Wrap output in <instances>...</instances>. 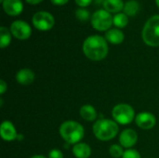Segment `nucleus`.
Wrapping results in <instances>:
<instances>
[{
    "instance_id": "obj_1",
    "label": "nucleus",
    "mask_w": 159,
    "mask_h": 158,
    "mask_svg": "<svg viewBox=\"0 0 159 158\" xmlns=\"http://www.w3.org/2000/svg\"><path fill=\"white\" fill-rule=\"evenodd\" d=\"M83 51L89 60L101 61L108 54V45L102 36L91 35L85 40Z\"/></svg>"
},
{
    "instance_id": "obj_2",
    "label": "nucleus",
    "mask_w": 159,
    "mask_h": 158,
    "mask_svg": "<svg viewBox=\"0 0 159 158\" xmlns=\"http://www.w3.org/2000/svg\"><path fill=\"white\" fill-rule=\"evenodd\" d=\"M61 138L70 144H76L84 138V128L77 122L66 121L60 127Z\"/></svg>"
},
{
    "instance_id": "obj_3",
    "label": "nucleus",
    "mask_w": 159,
    "mask_h": 158,
    "mask_svg": "<svg viewBox=\"0 0 159 158\" xmlns=\"http://www.w3.org/2000/svg\"><path fill=\"white\" fill-rule=\"evenodd\" d=\"M93 133L100 141H110L117 135L118 126L110 119H99L93 125Z\"/></svg>"
},
{
    "instance_id": "obj_4",
    "label": "nucleus",
    "mask_w": 159,
    "mask_h": 158,
    "mask_svg": "<svg viewBox=\"0 0 159 158\" xmlns=\"http://www.w3.org/2000/svg\"><path fill=\"white\" fill-rule=\"evenodd\" d=\"M143 39L150 47L159 46V15L151 17L143 30Z\"/></svg>"
},
{
    "instance_id": "obj_5",
    "label": "nucleus",
    "mask_w": 159,
    "mask_h": 158,
    "mask_svg": "<svg viewBox=\"0 0 159 158\" xmlns=\"http://www.w3.org/2000/svg\"><path fill=\"white\" fill-rule=\"evenodd\" d=\"M112 115L116 123H119L121 125H128L133 121L135 111L129 104L119 103L114 107Z\"/></svg>"
},
{
    "instance_id": "obj_6",
    "label": "nucleus",
    "mask_w": 159,
    "mask_h": 158,
    "mask_svg": "<svg viewBox=\"0 0 159 158\" xmlns=\"http://www.w3.org/2000/svg\"><path fill=\"white\" fill-rule=\"evenodd\" d=\"M114 22V18L110 12L105 9H99L93 13L91 17V24L98 31H105L109 29Z\"/></svg>"
},
{
    "instance_id": "obj_7",
    "label": "nucleus",
    "mask_w": 159,
    "mask_h": 158,
    "mask_svg": "<svg viewBox=\"0 0 159 158\" xmlns=\"http://www.w3.org/2000/svg\"><path fill=\"white\" fill-rule=\"evenodd\" d=\"M33 24L40 31L50 30L54 25V17L47 11H39L34 15Z\"/></svg>"
},
{
    "instance_id": "obj_8",
    "label": "nucleus",
    "mask_w": 159,
    "mask_h": 158,
    "mask_svg": "<svg viewBox=\"0 0 159 158\" xmlns=\"http://www.w3.org/2000/svg\"><path fill=\"white\" fill-rule=\"evenodd\" d=\"M11 34L18 39L25 40L28 39L31 35L32 30L29 24L22 20H15L10 26Z\"/></svg>"
},
{
    "instance_id": "obj_9",
    "label": "nucleus",
    "mask_w": 159,
    "mask_h": 158,
    "mask_svg": "<svg viewBox=\"0 0 159 158\" xmlns=\"http://www.w3.org/2000/svg\"><path fill=\"white\" fill-rule=\"evenodd\" d=\"M135 122L137 126L143 129H151L155 127L157 119L153 114L148 112H143L135 117Z\"/></svg>"
},
{
    "instance_id": "obj_10",
    "label": "nucleus",
    "mask_w": 159,
    "mask_h": 158,
    "mask_svg": "<svg viewBox=\"0 0 159 158\" xmlns=\"http://www.w3.org/2000/svg\"><path fill=\"white\" fill-rule=\"evenodd\" d=\"M137 141H138L137 132L131 129L123 130L119 136V142H120L121 146L125 147V148L130 149L132 146H134L136 144Z\"/></svg>"
},
{
    "instance_id": "obj_11",
    "label": "nucleus",
    "mask_w": 159,
    "mask_h": 158,
    "mask_svg": "<svg viewBox=\"0 0 159 158\" xmlns=\"http://www.w3.org/2000/svg\"><path fill=\"white\" fill-rule=\"evenodd\" d=\"M0 134H1L2 139L7 142H11L18 137L14 125L9 121H4L1 124Z\"/></svg>"
},
{
    "instance_id": "obj_12",
    "label": "nucleus",
    "mask_w": 159,
    "mask_h": 158,
    "mask_svg": "<svg viewBox=\"0 0 159 158\" xmlns=\"http://www.w3.org/2000/svg\"><path fill=\"white\" fill-rule=\"evenodd\" d=\"M3 8L7 14L10 16H17L22 11L23 6L20 0H4Z\"/></svg>"
},
{
    "instance_id": "obj_13",
    "label": "nucleus",
    "mask_w": 159,
    "mask_h": 158,
    "mask_svg": "<svg viewBox=\"0 0 159 158\" xmlns=\"http://www.w3.org/2000/svg\"><path fill=\"white\" fill-rule=\"evenodd\" d=\"M16 80L20 85H23V86L30 85L34 80V74L30 69H21L17 73Z\"/></svg>"
},
{
    "instance_id": "obj_14",
    "label": "nucleus",
    "mask_w": 159,
    "mask_h": 158,
    "mask_svg": "<svg viewBox=\"0 0 159 158\" xmlns=\"http://www.w3.org/2000/svg\"><path fill=\"white\" fill-rule=\"evenodd\" d=\"M73 154L76 158H89L91 155V148L87 143L78 142L73 147Z\"/></svg>"
},
{
    "instance_id": "obj_15",
    "label": "nucleus",
    "mask_w": 159,
    "mask_h": 158,
    "mask_svg": "<svg viewBox=\"0 0 159 158\" xmlns=\"http://www.w3.org/2000/svg\"><path fill=\"white\" fill-rule=\"evenodd\" d=\"M80 116L86 121H94L97 118V112L90 104H85L80 108Z\"/></svg>"
},
{
    "instance_id": "obj_16",
    "label": "nucleus",
    "mask_w": 159,
    "mask_h": 158,
    "mask_svg": "<svg viewBox=\"0 0 159 158\" xmlns=\"http://www.w3.org/2000/svg\"><path fill=\"white\" fill-rule=\"evenodd\" d=\"M105 38L112 44L118 45L124 40V34L118 29H111L105 34Z\"/></svg>"
},
{
    "instance_id": "obj_17",
    "label": "nucleus",
    "mask_w": 159,
    "mask_h": 158,
    "mask_svg": "<svg viewBox=\"0 0 159 158\" xmlns=\"http://www.w3.org/2000/svg\"><path fill=\"white\" fill-rule=\"evenodd\" d=\"M124 3L122 0H104L103 7L108 12H118L124 9Z\"/></svg>"
},
{
    "instance_id": "obj_18",
    "label": "nucleus",
    "mask_w": 159,
    "mask_h": 158,
    "mask_svg": "<svg viewBox=\"0 0 159 158\" xmlns=\"http://www.w3.org/2000/svg\"><path fill=\"white\" fill-rule=\"evenodd\" d=\"M11 41V35L8 32V30L5 27L2 26L0 27V47L1 48H5L9 45Z\"/></svg>"
},
{
    "instance_id": "obj_19",
    "label": "nucleus",
    "mask_w": 159,
    "mask_h": 158,
    "mask_svg": "<svg viewBox=\"0 0 159 158\" xmlns=\"http://www.w3.org/2000/svg\"><path fill=\"white\" fill-rule=\"evenodd\" d=\"M139 3L136 2V1H128L125 6H124V12L126 15H129V16H134L138 10H139Z\"/></svg>"
},
{
    "instance_id": "obj_20",
    "label": "nucleus",
    "mask_w": 159,
    "mask_h": 158,
    "mask_svg": "<svg viewBox=\"0 0 159 158\" xmlns=\"http://www.w3.org/2000/svg\"><path fill=\"white\" fill-rule=\"evenodd\" d=\"M128 17L125 13H118L114 17V23L116 27L123 28L128 24Z\"/></svg>"
},
{
    "instance_id": "obj_21",
    "label": "nucleus",
    "mask_w": 159,
    "mask_h": 158,
    "mask_svg": "<svg viewBox=\"0 0 159 158\" xmlns=\"http://www.w3.org/2000/svg\"><path fill=\"white\" fill-rule=\"evenodd\" d=\"M124 152H125V151H123L122 146H119V145H117V144L112 145V146L110 147V149H109L110 155H111L114 158L122 157L123 155H124Z\"/></svg>"
},
{
    "instance_id": "obj_22",
    "label": "nucleus",
    "mask_w": 159,
    "mask_h": 158,
    "mask_svg": "<svg viewBox=\"0 0 159 158\" xmlns=\"http://www.w3.org/2000/svg\"><path fill=\"white\" fill-rule=\"evenodd\" d=\"M75 15H76V18L79 20H87L89 19V11L87 9H83V8H79L76 10L75 12Z\"/></svg>"
},
{
    "instance_id": "obj_23",
    "label": "nucleus",
    "mask_w": 159,
    "mask_h": 158,
    "mask_svg": "<svg viewBox=\"0 0 159 158\" xmlns=\"http://www.w3.org/2000/svg\"><path fill=\"white\" fill-rule=\"evenodd\" d=\"M122 158H141L140 154L133 149H128L124 152Z\"/></svg>"
},
{
    "instance_id": "obj_24",
    "label": "nucleus",
    "mask_w": 159,
    "mask_h": 158,
    "mask_svg": "<svg viewBox=\"0 0 159 158\" xmlns=\"http://www.w3.org/2000/svg\"><path fill=\"white\" fill-rule=\"evenodd\" d=\"M48 158H63L62 153L58 150V149H53L49 152L48 154Z\"/></svg>"
},
{
    "instance_id": "obj_25",
    "label": "nucleus",
    "mask_w": 159,
    "mask_h": 158,
    "mask_svg": "<svg viewBox=\"0 0 159 158\" xmlns=\"http://www.w3.org/2000/svg\"><path fill=\"white\" fill-rule=\"evenodd\" d=\"M92 0H75V3L80 7H87L91 3Z\"/></svg>"
},
{
    "instance_id": "obj_26",
    "label": "nucleus",
    "mask_w": 159,
    "mask_h": 158,
    "mask_svg": "<svg viewBox=\"0 0 159 158\" xmlns=\"http://www.w3.org/2000/svg\"><path fill=\"white\" fill-rule=\"evenodd\" d=\"M7 88V86L6 82H5L4 80H1V81H0V94H1V95L4 94V93L6 92Z\"/></svg>"
},
{
    "instance_id": "obj_27",
    "label": "nucleus",
    "mask_w": 159,
    "mask_h": 158,
    "mask_svg": "<svg viewBox=\"0 0 159 158\" xmlns=\"http://www.w3.org/2000/svg\"><path fill=\"white\" fill-rule=\"evenodd\" d=\"M54 5H57V6H61V5H64L68 2V0H50Z\"/></svg>"
},
{
    "instance_id": "obj_28",
    "label": "nucleus",
    "mask_w": 159,
    "mask_h": 158,
    "mask_svg": "<svg viewBox=\"0 0 159 158\" xmlns=\"http://www.w3.org/2000/svg\"><path fill=\"white\" fill-rule=\"evenodd\" d=\"M28 3H30V4H33V5H34V4H37V3H40L42 0H26Z\"/></svg>"
},
{
    "instance_id": "obj_29",
    "label": "nucleus",
    "mask_w": 159,
    "mask_h": 158,
    "mask_svg": "<svg viewBox=\"0 0 159 158\" xmlns=\"http://www.w3.org/2000/svg\"><path fill=\"white\" fill-rule=\"evenodd\" d=\"M31 158H47V157H45V156H34L33 157H31Z\"/></svg>"
},
{
    "instance_id": "obj_30",
    "label": "nucleus",
    "mask_w": 159,
    "mask_h": 158,
    "mask_svg": "<svg viewBox=\"0 0 159 158\" xmlns=\"http://www.w3.org/2000/svg\"><path fill=\"white\" fill-rule=\"evenodd\" d=\"M156 2H157V5L158 6V7H159V0H156Z\"/></svg>"
},
{
    "instance_id": "obj_31",
    "label": "nucleus",
    "mask_w": 159,
    "mask_h": 158,
    "mask_svg": "<svg viewBox=\"0 0 159 158\" xmlns=\"http://www.w3.org/2000/svg\"><path fill=\"white\" fill-rule=\"evenodd\" d=\"M0 1H1V2H2V3H3V2H4V0H0Z\"/></svg>"
}]
</instances>
